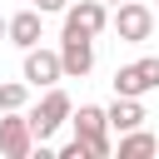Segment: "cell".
<instances>
[{
    "instance_id": "obj_12",
    "label": "cell",
    "mask_w": 159,
    "mask_h": 159,
    "mask_svg": "<svg viewBox=\"0 0 159 159\" xmlns=\"http://www.w3.org/2000/svg\"><path fill=\"white\" fill-rule=\"evenodd\" d=\"M25 99H30V84L25 80H5L0 84V114L5 109H25Z\"/></svg>"
},
{
    "instance_id": "obj_2",
    "label": "cell",
    "mask_w": 159,
    "mask_h": 159,
    "mask_svg": "<svg viewBox=\"0 0 159 159\" xmlns=\"http://www.w3.org/2000/svg\"><path fill=\"white\" fill-rule=\"evenodd\" d=\"M70 114H75V99H70L60 84H50V89H45V99L30 109V134H35V144H45V139L70 119Z\"/></svg>"
},
{
    "instance_id": "obj_16",
    "label": "cell",
    "mask_w": 159,
    "mask_h": 159,
    "mask_svg": "<svg viewBox=\"0 0 159 159\" xmlns=\"http://www.w3.org/2000/svg\"><path fill=\"white\" fill-rule=\"evenodd\" d=\"M154 20H159V5H154Z\"/></svg>"
},
{
    "instance_id": "obj_7",
    "label": "cell",
    "mask_w": 159,
    "mask_h": 159,
    "mask_svg": "<svg viewBox=\"0 0 159 159\" xmlns=\"http://www.w3.org/2000/svg\"><path fill=\"white\" fill-rule=\"evenodd\" d=\"M149 89H159V60H134L124 70H114V94H129V99H144Z\"/></svg>"
},
{
    "instance_id": "obj_10",
    "label": "cell",
    "mask_w": 159,
    "mask_h": 159,
    "mask_svg": "<svg viewBox=\"0 0 159 159\" xmlns=\"http://www.w3.org/2000/svg\"><path fill=\"white\" fill-rule=\"evenodd\" d=\"M104 119H109V129H114V134H124V129H139L149 114H144V104H139V99H129V94H114V104L104 109Z\"/></svg>"
},
{
    "instance_id": "obj_8",
    "label": "cell",
    "mask_w": 159,
    "mask_h": 159,
    "mask_svg": "<svg viewBox=\"0 0 159 159\" xmlns=\"http://www.w3.org/2000/svg\"><path fill=\"white\" fill-rule=\"evenodd\" d=\"M65 25H75V30H84V35H99V30L109 25V5H104V0H70V5H65Z\"/></svg>"
},
{
    "instance_id": "obj_3",
    "label": "cell",
    "mask_w": 159,
    "mask_h": 159,
    "mask_svg": "<svg viewBox=\"0 0 159 159\" xmlns=\"http://www.w3.org/2000/svg\"><path fill=\"white\" fill-rule=\"evenodd\" d=\"M109 25H114V35H119L124 45H144V40L154 35V5H144V0H119L114 15H109Z\"/></svg>"
},
{
    "instance_id": "obj_5",
    "label": "cell",
    "mask_w": 159,
    "mask_h": 159,
    "mask_svg": "<svg viewBox=\"0 0 159 159\" xmlns=\"http://www.w3.org/2000/svg\"><path fill=\"white\" fill-rule=\"evenodd\" d=\"M20 80L30 89H50L65 80V65H60V50H45V45H30L25 50V65H20Z\"/></svg>"
},
{
    "instance_id": "obj_4",
    "label": "cell",
    "mask_w": 159,
    "mask_h": 159,
    "mask_svg": "<svg viewBox=\"0 0 159 159\" xmlns=\"http://www.w3.org/2000/svg\"><path fill=\"white\" fill-rule=\"evenodd\" d=\"M60 65H65V80H84L94 70V35L65 25V35H60Z\"/></svg>"
},
{
    "instance_id": "obj_13",
    "label": "cell",
    "mask_w": 159,
    "mask_h": 159,
    "mask_svg": "<svg viewBox=\"0 0 159 159\" xmlns=\"http://www.w3.org/2000/svg\"><path fill=\"white\" fill-rule=\"evenodd\" d=\"M65 5H70V0H35L40 15H65Z\"/></svg>"
},
{
    "instance_id": "obj_11",
    "label": "cell",
    "mask_w": 159,
    "mask_h": 159,
    "mask_svg": "<svg viewBox=\"0 0 159 159\" xmlns=\"http://www.w3.org/2000/svg\"><path fill=\"white\" fill-rule=\"evenodd\" d=\"M114 149H119V159H139V154H159V139H154V134L139 124V129H124Z\"/></svg>"
},
{
    "instance_id": "obj_9",
    "label": "cell",
    "mask_w": 159,
    "mask_h": 159,
    "mask_svg": "<svg viewBox=\"0 0 159 159\" xmlns=\"http://www.w3.org/2000/svg\"><path fill=\"white\" fill-rule=\"evenodd\" d=\"M5 40L20 45V50L40 45V40H45V15H40V10H20V15H10V20H5Z\"/></svg>"
},
{
    "instance_id": "obj_14",
    "label": "cell",
    "mask_w": 159,
    "mask_h": 159,
    "mask_svg": "<svg viewBox=\"0 0 159 159\" xmlns=\"http://www.w3.org/2000/svg\"><path fill=\"white\" fill-rule=\"evenodd\" d=\"M0 40H5V15H0Z\"/></svg>"
},
{
    "instance_id": "obj_6",
    "label": "cell",
    "mask_w": 159,
    "mask_h": 159,
    "mask_svg": "<svg viewBox=\"0 0 159 159\" xmlns=\"http://www.w3.org/2000/svg\"><path fill=\"white\" fill-rule=\"evenodd\" d=\"M0 154L5 159H30L35 154V134H30V114L25 109H5V119H0Z\"/></svg>"
},
{
    "instance_id": "obj_1",
    "label": "cell",
    "mask_w": 159,
    "mask_h": 159,
    "mask_svg": "<svg viewBox=\"0 0 159 159\" xmlns=\"http://www.w3.org/2000/svg\"><path fill=\"white\" fill-rule=\"evenodd\" d=\"M70 124H75V139H84V154H89V159H109V154H114L104 104H80V109L70 114Z\"/></svg>"
},
{
    "instance_id": "obj_15",
    "label": "cell",
    "mask_w": 159,
    "mask_h": 159,
    "mask_svg": "<svg viewBox=\"0 0 159 159\" xmlns=\"http://www.w3.org/2000/svg\"><path fill=\"white\" fill-rule=\"evenodd\" d=\"M104 5H109V10H114V5H119V0H104Z\"/></svg>"
}]
</instances>
